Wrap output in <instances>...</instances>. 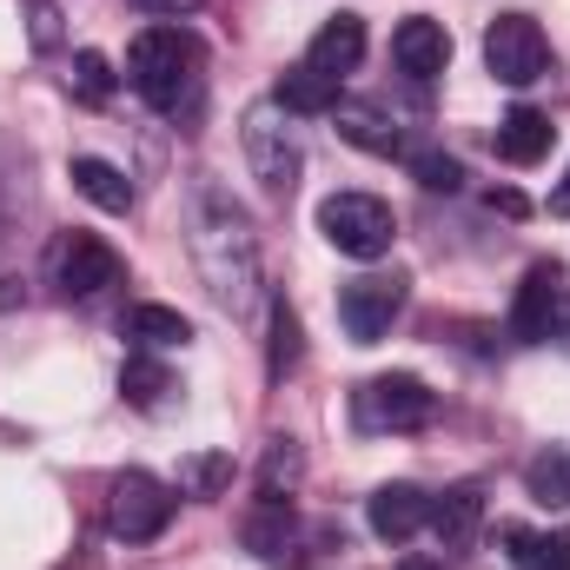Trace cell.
<instances>
[{
	"mask_svg": "<svg viewBox=\"0 0 570 570\" xmlns=\"http://www.w3.org/2000/svg\"><path fill=\"white\" fill-rule=\"evenodd\" d=\"M173 484H159L153 471H120L107 484V531L127 538V544H153L166 524H173Z\"/></svg>",
	"mask_w": 570,
	"mask_h": 570,
	"instance_id": "obj_6",
	"label": "cell"
},
{
	"mask_svg": "<svg viewBox=\"0 0 570 570\" xmlns=\"http://www.w3.org/2000/svg\"><path fill=\"white\" fill-rule=\"evenodd\" d=\"M399 570H444V564H438V558H405Z\"/></svg>",
	"mask_w": 570,
	"mask_h": 570,
	"instance_id": "obj_33",
	"label": "cell"
},
{
	"mask_svg": "<svg viewBox=\"0 0 570 570\" xmlns=\"http://www.w3.org/2000/svg\"><path fill=\"white\" fill-rule=\"evenodd\" d=\"M127 338H140L146 352H166V345H186L193 325H186V312H173V305H134V312H127Z\"/></svg>",
	"mask_w": 570,
	"mask_h": 570,
	"instance_id": "obj_20",
	"label": "cell"
},
{
	"mask_svg": "<svg viewBox=\"0 0 570 570\" xmlns=\"http://www.w3.org/2000/svg\"><path fill=\"white\" fill-rule=\"evenodd\" d=\"M273 100H279L292 120H298V114L312 120V114H332V107H338V80H332V73H318L312 60H298V67L279 80V94H273Z\"/></svg>",
	"mask_w": 570,
	"mask_h": 570,
	"instance_id": "obj_18",
	"label": "cell"
},
{
	"mask_svg": "<svg viewBox=\"0 0 570 570\" xmlns=\"http://www.w3.org/2000/svg\"><path fill=\"white\" fill-rule=\"evenodd\" d=\"M53 285H60L67 298H94V292L120 285V253H114L107 239H94V233H67V239L53 246Z\"/></svg>",
	"mask_w": 570,
	"mask_h": 570,
	"instance_id": "obj_10",
	"label": "cell"
},
{
	"mask_svg": "<svg viewBox=\"0 0 570 570\" xmlns=\"http://www.w3.org/2000/svg\"><path fill=\"white\" fill-rule=\"evenodd\" d=\"M239 146H246L253 179H259L273 199H285V193L298 186L305 153H298V127H292V114H285L279 100H253V107H246V120H239Z\"/></svg>",
	"mask_w": 570,
	"mask_h": 570,
	"instance_id": "obj_3",
	"label": "cell"
},
{
	"mask_svg": "<svg viewBox=\"0 0 570 570\" xmlns=\"http://www.w3.org/2000/svg\"><path fill=\"white\" fill-rule=\"evenodd\" d=\"M425 524L438 531L444 551H471V538H478V524H484V491H478V484H451L444 498H431Z\"/></svg>",
	"mask_w": 570,
	"mask_h": 570,
	"instance_id": "obj_15",
	"label": "cell"
},
{
	"mask_svg": "<svg viewBox=\"0 0 570 570\" xmlns=\"http://www.w3.org/2000/svg\"><path fill=\"white\" fill-rule=\"evenodd\" d=\"M226 484H233V458L226 451H199V458L179 464V491H193V498H219Z\"/></svg>",
	"mask_w": 570,
	"mask_h": 570,
	"instance_id": "obj_23",
	"label": "cell"
},
{
	"mask_svg": "<svg viewBox=\"0 0 570 570\" xmlns=\"http://www.w3.org/2000/svg\"><path fill=\"white\" fill-rule=\"evenodd\" d=\"M73 87H80L87 100H107V94H114V67H107L100 47H80V53H73Z\"/></svg>",
	"mask_w": 570,
	"mask_h": 570,
	"instance_id": "obj_26",
	"label": "cell"
},
{
	"mask_svg": "<svg viewBox=\"0 0 570 570\" xmlns=\"http://www.w3.org/2000/svg\"><path fill=\"white\" fill-rule=\"evenodd\" d=\"M67 179H73V193H80V199H94L100 213H127V206H134V179H127L114 159L80 153V159L67 166Z\"/></svg>",
	"mask_w": 570,
	"mask_h": 570,
	"instance_id": "obj_17",
	"label": "cell"
},
{
	"mask_svg": "<svg viewBox=\"0 0 570 570\" xmlns=\"http://www.w3.org/2000/svg\"><path fill=\"white\" fill-rule=\"evenodd\" d=\"M504 544H511V564L518 570H570V531H524V524H504Z\"/></svg>",
	"mask_w": 570,
	"mask_h": 570,
	"instance_id": "obj_19",
	"label": "cell"
},
{
	"mask_svg": "<svg viewBox=\"0 0 570 570\" xmlns=\"http://www.w3.org/2000/svg\"><path fill=\"white\" fill-rule=\"evenodd\" d=\"M412 173H419L425 193H458V186H464V166H458L451 153H412Z\"/></svg>",
	"mask_w": 570,
	"mask_h": 570,
	"instance_id": "obj_27",
	"label": "cell"
},
{
	"mask_svg": "<svg viewBox=\"0 0 570 570\" xmlns=\"http://www.w3.org/2000/svg\"><path fill=\"white\" fill-rule=\"evenodd\" d=\"M127 80L140 87V100H153L159 114H179L199 87V47L186 27H146L127 47Z\"/></svg>",
	"mask_w": 570,
	"mask_h": 570,
	"instance_id": "obj_2",
	"label": "cell"
},
{
	"mask_svg": "<svg viewBox=\"0 0 570 570\" xmlns=\"http://www.w3.org/2000/svg\"><path fill=\"white\" fill-rule=\"evenodd\" d=\"M558 312H564V273L558 266H531L524 285H518V305H511V338L544 345L558 332Z\"/></svg>",
	"mask_w": 570,
	"mask_h": 570,
	"instance_id": "obj_11",
	"label": "cell"
},
{
	"mask_svg": "<svg viewBox=\"0 0 570 570\" xmlns=\"http://www.w3.org/2000/svg\"><path fill=\"white\" fill-rule=\"evenodd\" d=\"M332 114H338V134L352 146H365V153H399V146H405L399 127H385V114H372V107H345V100H338Z\"/></svg>",
	"mask_w": 570,
	"mask_h": 570,
	"instance_id": "obj_21",
	"label": "cell"
},
{
	"mask_svg": "<svg viewBox=\"0 0 570 570\" xmlns=\"http://www.w3.org/2000/svg\"><path fill=\"white\" fill-rule=\"evenodd\" d=\"M551 213H570V173H564V186L551 193Z\"/></svg>",
	"mask_w": 570,
	"mask_h": 570,
	"instance_id": "obj_32",
	"label": "cell"
},
{
	"mask_svg": "<svg viewBox=\"0 0 570 570\" xmlns=\"http://www.w3.org/2000/svg\"><path fill=\"white\" fill-rule=\"evenodd\" d=\"M140 13H153V20H179V13H199V0H134Z\"/></svg>",
	"mask_w": 570,
	"mask_h": 570,
	"instance_id": "obj_30",
	"label": "cell"
},
{
	"mask_svg": "<svg viewBox=\"0 0 570 570\" xmlns=\"http://www.w3.org/2000/svg\"><path fill=\"white\" fill-rule=\"evenodd\" d=\"M392 60L412 73V80H438L444 67H451V33H444V20H405L399 33H392Z\"/></svg>",
	"mask_w": 570,
	"mask_h": 570,
	"instance_id": "obj_12",
	"label": "cell"
},
{
	"mask_svg": "<svg viewBox=\"0 0 570 570\" xmlns=\"http://www.w3.org/2000/svg\"><path fill=\"white\" fill-rule=\"evenodd\" d=\"M558 140V127H551V114H538V107H511L504 120H498V153L511 159V166H538L544 153Z\"/></svg>",
	"mask_w": 570,
	"mask_h": 570,
	"instance_id": "obj_16",
	"label": "cell"
},
{
	"mask_svg": "<svg viewBox=\"0 0 570 570\" xmlns=\"http://www.w3.org/2000/svg\"><path fill=\"white\" fill-rule=\"evenodd\" d=\"M27 20H33V47H60V7L53 0H27Z\"/></svg>",
	"mask_w": 570,
	"mask_h": 570,
	"instance_id": "obj_29",
	"label": "cell"
},
{
	"mask_svg": "<svg viewBox=\"0 0 570 570\" xmlns=\"http://www.w3.org/2000/svg\"><path fill=\"white\" fill-rule=\"evenodd\" d=\"M186 246H193V266L213 292L219 312H253L266 298V273H259V233L246 219V206L213 186V179H193L186 193Z\"/></svg>",
	"mask_w": 570,
	"mask_h": 570,
	"instance_id": "obj_1",
	"label": "cell"
},
{
	"mask_svg": "<svg viewBox=\"0 0 570 570\" xmlns=\"http://www.w3.org/2000/svg\"><path fill=\"white\" fill-rule=\"evenodd\" d=\"M298 352H305V345H298V312H292L285 298H273V358H266V372L285 379V372L298 365Z\"/></svg>",
	"mask_w": 570,
	"mask_h": 570,
	"instance_id": "obj_25",
	"label": "cell"
},
{
	"mask_svg": "<svg viewBox=\"0 0 570 570\" xmlns=\"http://www.w3.org/2000/svg\"><path fill=\"white\" fill-rule=\"evenodd\" d=\"M405 273H365V279H352L338 292V325H345V338L352 345H379L392 325H399V312H405Z\"/></svg>",
	"mask_w": 570,
	"mask_h": 570,
	"instance_id": "obj_8",
	"label": "cell"
},
{
	"mask_svg": "<svg viewBox=\"0 0 570 570\" xmlns=\"http://www.w3.org/2000/svg\"><path fill=\"white\" fill-rule=\"evenodd\" d=\"M305 60L318 67V73H332V80H345L358 60H365V20L358 13H332L318 33H312V47H305Z\"/></svg>",
	"mask_w": 570,
	"mask_h": 570,
	"instance_id": "obj_14",
	"label": "cell"
},
{
	"mask_svg": "<svg viewBox=\"0 0 570 570\" xmlns=\"http://www.w3.org/2000/svg\"><path fill=\"white\" fill-rule=\"evenodd\" d=\"M298 471H305L298 444L292 438H273V451H266V498H279V484H298Z\"/></svg>",
	"mask_w": 570,
	"mask_h": 570,
	"instance_id": "obj_28",
	"label": "cell"
},
{
	"mask_svg": "<svg viewBox=\"0 0 570 570\" xmlns=\"http://www.w3.org/2000/svg\"><path fill=\"white\" fill-rule=\"evenodd\" d=\"M431 518V498L419 484H379L372 491V531L385 538V544H405V538H419Z\"/></svg>",
	"mask_w": 570,
	"mask_h": 570,
	"instance_id": "obj_13",
	"label": "cell"
},
{
	"mask_svg": "<svg viewBox=\"0 0 570 570\" xmlns=\"http://www.w3.org/2000/svg\"><path fill=\"white\" fill-rule=\"evenodd\" d=\"M524 491H531L538 504H570V458H558V451L531 458V464H524Z\"/></svg>",
	"mask_w": 570,
	"mask_h": 570,
	"instance_id": "obj_24",
	"label": "cell"
},
{
	"mask_svg": "<svg viewBox=\"0 0 570 570\" xmlns=\"http://www.w3.org/2000/svg\"><path fill=\"white\" fill-rule=\"evenodd\" d=\"M246 544L259 551V564L305 570L325 544H332V531H325V524H305V518L292 511V498H266V504L246 518Z\"/></svg>",
	"mask_w": 570,
	"mask_h": 570,
	"instance_id": "obj_5",
	"label": "cell"
},
{
	"mask_svg": "<svg viewBox=\"0 0 570 570\" xmlns=\"http://www.w3.org/2000/svg\"><path fill=\"white\" fill-rule=\"evenodd\" d=\"M484 67H491V80H504V87L544 80V73H551V40H544V27H538L531 13H498L491 33H484Z\"/></svg>",
	"mask_w": 570,
	"mask_h": 570,
	"instance_id": "obj_7",
	"label": "cell"
},
{
	"mask_svg": "<svg viewBox=\"0 0 570 570\" xmlns=\"http://www.w3.org/2000/svg\"><path fill=\"white\" fill-rule=\"evenodd\" d=\"M318 233H325L345 259H385L392 239H399V219H392V206L372 199V193H332V199L318 206Z\"/></svg>",
	"mask_w": 570,
	"mask_h": 570,
	"instance_id": "obj_4",
	"label": "cell"
},
{
	"mask_svg": "<svg viewBox=\"0 0 570 570\" xmlns=\"http://www.w3.org/2000/svg\"><path fill=\"white\" fill-rule=\"evenodd\" d=\"M120 392H127V405L153 412V405L173 392V379H166V365H159V358H146V352H140V358H127V365H120Z\"/></svg>",
	"mask_w": 570,
	"mask_h": 570,
	"instance_id": "obj_22",
	"label": "cell"
},
{
	"mask_svg": "<svg viewBox=\"0 0 570 570\" xmlns=\"http://www.w3.org/2000/svg\"><path fill=\"white\" fill-rule=\"evenodd\" d=\"M431 412H438V399L412 372H385V379H372L358 392V425L365 431H425Z\"/></svg>",
	"mask_w": 570,
	"mask_h": 570,
	"instance_id": "obj_9",
	"label": "cell"
},
{
	"mask_svg": "<svg viewBox=\"0 0 570 570\" xmlns=\"http://www.w3.org/2000/svg\"><path fill=\"white\" fill-rule=\"evenodd\" d=\"M0 305H20V279L13 273H0Z\"/></svg>",
	"mask_w": 570,
	"mask_h": 570,
	"instance_id": "obj_31",
	"label": "cell"
}]
</instances>
